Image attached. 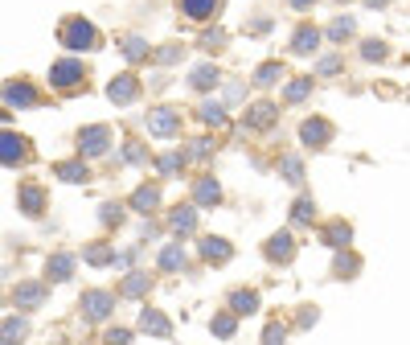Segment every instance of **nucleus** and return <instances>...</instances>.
<instances>
[{
    "label": "nucleus",
    "instance_id": "obj_1",
    "mask_svg": "<svg viewBox=\"0 0 410 345\" xmlns=\"http://www.w3.org/2000/svg\"><path fill=\"white\" fill-rule=\"evenodd\" d=\"M62 41H66L70 49H90V45H94V29H90L86 21H70L66 33H62Z\"/></svg>",
    "mask_w": 410,
    "mask_h": 345
},
{
    "label": "nucleus",
    "instance_id": "obj_2",
    "mask_svg": "<svg viewBox=\"0 0 410 345\" xmlns=\"http://www.w3.org/2000/svg\"><path fill=\"white\" fill-rule=\"evenodd\" d=\"M4 103H12V107H33V103H37V91H33L29 82L16 78V82L4 86Z\"/></svg>",
    "mask_w": 410,
    "mask_h": 345
},
{
    "label": "nucleus",
    "instance_id": "obj_3",
    "mask_svg": "<svg viewBox=\"0 0 410 345\" xmlns=\"http://www.w3.org/2000/svg\"><path fill=\"white\" fill-rule=\"evenodd\" d=\"M16 160H25V140L0 132V165H16Z\"/></svg>",
    "mask_w": 410,
    "mask_h": 345
},
{
    "label": "nucleus",
    "instance_id": "obj_4",
    "mask_svg": "<svg viewBox=\"0 0 410 345\" xmlns=\"http://www.w3.org/2000/svg\"><path fill=\"white\" fill-rule=\"evenodd\" d=\"M78 74H82V70H78L74 62H62V66H53V82H57V86H70V82H78Z\"/></svg>",
    "mask_w": 410,
    "mask_h": 345
},
{
    "label": "nucleus",
    "instance_id": "obj_5",
    "mask_svg": "<svg viewBox=\"0 0 410 345\" xmlns=\"http://www.w3.org/2000/svg\"><path fill=\"white\" fill-rule=\"evenodd\" d=\"M214 8H218V0H185V12H189V16H197V21H201V16H209Z\"/></svg>",
    "mask_w": 410,
    "mask_h": 345
},
{
    "label": "nucleus",
    "instance_id": "obj_6",
    "mask_svg": "<svg viewBox=\"0 0 410 345\" xmlns=\"http://www.w3.org/2000/svg\"><path fill=\"white\" fill-rule=\"evenodd\" d=\"M49 272H53V280H66V272H70V259H53V263H49Z\"/></svg>",
    "mask_w": 410,
    "mask_h": 345
},
{
    "label": "nucleus",
    "instance_id": "obj_7",
    "mask_svg": "<svg viewBox=\"0 0 410 345\" xmlns=\"http://www.w3.org/2000/svg\"><path fill=\"white\" fill-rule=\"evenodd\" d=\"M16 300H21V305H37V300H41V292H37V288H21V292H16Z\"/></svg>",
    "mask_w": 410,
    "mask_h": 345
},
{
    "label": "nucleus",
    "instance_id": "obj_8",
    "mask_svg": "<svg viewBox=\"0 0 410 345\" xmlns=\"http://www.w3.org/2000/svg\"><path fill=\"white\" fill-rule=\"evenodd\" d=\"M312 45H316V33H308V29H304V33L296 37V49H312Z\"/></svg>",
    "mask_w": 410,
    "mask_h": 345
},
{
    "label": "nucleus",
    "instance_id": "obj_9",
    "mask_svg": "<svg viewBox=\"0 0 410 345\" xmlns=\"http://www.w3.org/2000/svg\"><path fill=\"white\" fill-rule=\"evenodd\" d=\"M12 333H25V325H21V321H4V325H0V337H12Z\"/></svg>",
    "mask_w": 410,
    "mask_h": 345
}]
</instances>
